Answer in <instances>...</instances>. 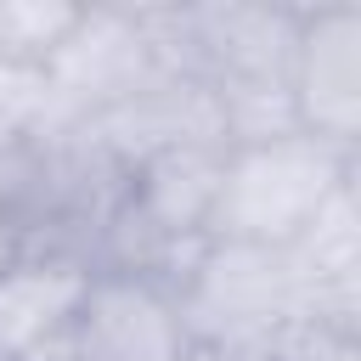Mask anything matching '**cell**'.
I'll use <instances>...</instances> for the list:
<instances>
[{
	"label": "cell",
	"instance_id": "11",
	"mask_svg": "<svg viewBox=\"0 0 361 361\" xmlns=\"http://www.w3.org/2000/svg\"><path fill=\"white\" fill-rule=\"evenodd\" d=\"M45 130V73L0 62V152H17Z\"/></svg>",
	"mask_w": 361,
	"mask_h": 361
},
{
	"label": "cell",
	"instance_id": "3",
	"mask_svg": "<svg viewBox=\"0 0 361 361\" xmlns=\"http://www.w3.org/2000/svg\"><path fill=\"white\" fill-rule=\"evenodd\" d=\"M45 124H90L158 73L141 6H79L73 28L51 51Z\"/></svg>",
	"mask_w": 361,
	"mask_h": 361
},
{
	"label": "cell",
	"instance_id": "13",
	"mask_svg": "<svg viewBox=\"0 0 361 361\" xmlns=\"http://www.w3.org/2000/svg\"><path fill=\"white\" fill-rule=\"evenodd\" d=\"M180 361H220V355H214V350H203V344H192V350H186Z\"/></svg>",
	"mask_w": 361,
	"mask_h": 361
},
{
	"label": "cell",
	"instance_id": "8",
	"mask_svg": "<svg viewBox=\"0 0 361 361\" xmlns=\"http://www.w3.org/2000/svg\"><path fill=\"white\" fill-rule=\"evenodd\" d=\"M90 271L17 254L0 271V361H73V316Z\"/></svg>",
	"mask_w": 361,
	"mask_h": 361
},
{
	"label": "cell",
	"instance_id": "4",
	"mask_svg": "<svg viewBox=\"0 0 361 361\" xmlns=\"http://www.w3.org/2000/svg\"><path fill=\"white\" fill-rule=\"evenodd\" d=\"M288 96L305 135L361 158V6H299Z\"/></svg>",
	"mask_w": 361,
	"mask_h": 361
},
{
	"label": "cell",
	"instance_id": "12",
	"mask_svg": "<svg viewBox=\"0 0 361 361\" xmlns=\"http://www.w3.org/2000/svg\"><path fill=\"white\" fill-rule=\"evenodd\" d=\"M17 259V231H11V209H6V186H0V271Z\"/></svg>",
	"mask_w": 361,
	"mask_h": 361
},
{
	"label": "cell",
	"instance_id": "10",
	"mask_svg": "<svg viewBox=\"0 0 361 361\" xmlns=\"http://www.w3.org/2000/svg\"><path fill=\"white\" fill-rule=\"evenodd\" d=\"M79 6L68 0H0V62L45 68L62 34L73 28Z\"/></svg>",
	"mask_w": 361,
	"mask_h": 361
},
{
	"label": "cell",
	"instance_id": "7",
	"mask_svg": "<svg viewBox=\"0 0 361 361\" xmlns=\"http://www.w3.org/2000/svg\"><path fill=\"white\" fill-rule=\"evenodd\" d=\"M90 135L124 164H147L164 152H192V147H226L220 135V107L214 90L203 79L186 73H152L147 85H135L118 107H107L102 118H90Z\"/></svg>",
	"mask_w": 361,
	"mask_h": 361
},
{
	"label": "cell",
	"instance_id": "2",
	"mask_svg": "<svg viewBox=\"0 0 361 361\" xmlns=\"http://www.w3.org/2000/svg\"><path fill=\"white\" fill-rule=\"evenodd\" d=\"M175 305H180L192 344L226 350V344L254 338L276 322H293L299 316V282H293L288 248L209 237L192 254V265L180 271Z\"/></svg>",
	"mask_w": 361,
	"mask_h": 361
},
{
	"label": "cell",
	"instance_id": "1",
	"mask_svg": "<svg viewBox=\"0 0 361 361\" xmlns=\"http://www.w3.org/2000/svg\"><path fill=\"white\" fill-rule=\"evenodd\" d=\"M361 175L355 152H338L316 135H282L265 147H231L220 169V197L209 237L226 243H259V248H288L316 209Z\"/></svg>",
	"mask_w": 361,
	"mask_h": 361
},
{
	"label": "cell",
	"instance_id": "9",
	"mask_svg": "<svg viewBox=\"0 0 361 361\" xmlns=\"http://www.w3.org/2000/svg\"><path fill=\"white\" fill-rule=\"evenodd\" d=\"M209 90H214V107H220L226 152L231 147H265V141L299 135L288 79H237V85H209Z\"/></svg>",
	"mask_w": 361,
	"mask_h": 361
},
{
	"label": "cell",
	"instance_id": "6",
	"mask_svg": "<svg viewBox=\"0 0 361 361\" xmlns=\"http://www.w3.org/2000/svg\"><path fill=\"white\" fill-rule=\"evenodd\" d=\"M299 316L322 333L361 338V175L344 180L316 220L288 243Z\"/></svg>",
	"mask_w": 361,
	"mask_h": 361
},
{
	"label": "cell",
	"instance_id": "5",
	"mask_svg": "<svg viewBox=\"0 0 361 361\" xmlns=\"http://www.w3.org/2000/svg\"><path fill=\"white\" fill-rule=\"evenodd\" d=\"M192 333L175 288L135 271H90L73 316V361H180Z\"/></svg>",
	"mask_w": 361,
	"mask_h": 361
}]
</instances>
